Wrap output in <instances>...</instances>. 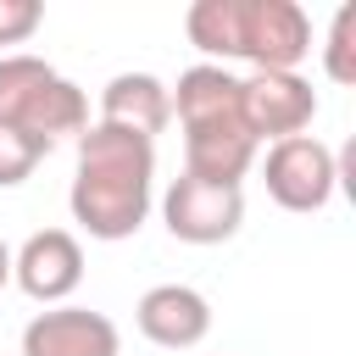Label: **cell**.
<instances>
[{"label": "cell", "instance_id": "1", "mask_svg": "<svg viewBox=\"0 0 356 356\" xmlns=\"http://www.w3.org/2000/svg\"><path fill=\"white\" fill-rule=\"evenodd\" d=\"M156 184V139H139L111 122H89L78 134V172L67 206L89 239H128L150 217Z\"/></svg>", "mask_w": 356, "mask_h": 356}, {"label": "cell", "instance_id": "2", "mask_svg": "<svg viewBox=\"0 0 356 356\" xmlns=\"http://www.w3.org/2000/svg\"><path fill=\"white\" fill-rule=\"evenodd\" d=\"M167 95L184 122V172L206 184H239L261 150V139L245 128L239 111V78L217 61H200L178 72V89Z\"/></svg>", "mask_w": 356, "mask_h": 356}, {"label": "cell", "instance_id": "3", "mask_svg": "<svg viewBox=\"0 0 356 356\" xmlns=\"http://www.w3.org/2000/svg\"><path fill=\"white\" fill-rule=\"evenodd\" d=\"M184 33L195 50L250 61L256 72H295L312 50V22L295 0H195Z\"/></svg>", "mask_w": 356, "mask_h": 356}, {"label": "cell", "instance_id": "4", "mask_svg": "<svg viewBox=\"0 0 356 356\" xmlns=\"http://www.w3.org/2000/svg\"><path fill=\"white\" fill-rule=\"evenodd\" d=\"M0 122L56 145L89 128V95L39 56H0Z\"/></svg>", "mask_w": 356, "mask_h": 356}, {"label": "cell", "instance_id": "5", "mask_svg": "<svg viewBox=\"0 0 356 356\" xmlns=\"http://www.w3.org/2000/svg\"><path fill=\"white\" fill-rule=\"evenodd\" d=\"M161 222L184 245H222L245 222V189L239 184H206V178H172L161 195Z\"/></svg>", "mask_w": 356, "mask_h": 356}, {"label": "cell", "instance_id": "6", "mask_svg": "<svg viewBox=\"0 0 356 356\" xmlns=\"http://www.w3.org/2000/svg\"><path fill=\"white\" fill-rule=\"evenodd\" d=\"M261 178H267V195H273L284 211H323V206L334 200L339 161H334V150H328L323 139L295 134V139L267 145Z\"/></svg>", "mask_w": 356, "mask_h": 356}, {"label": "cell", "instance_id": "7", "mask_svg": "<svg viewBox=\"0 0 356 356\" xmlns=\"http://www.w3.org/2000/svg\"><path fill=\"white\" fill-rule=\"evenodd\" d=\"M239 111L256 139H295L317 117V89L300 72H250L239 78Z\"/></svg>", "mask_w": 356, "mask_h": 356}, {"label": "cell", "instance_id": "8", "mask_svg": "<svg viewBox=\"0 0 356 356\" xmlns=\"http://www.w3.org/2000/svg\"><path fill=\"white\" fill-rule=\"evenodd\" d=\"M11 278L28 300L39 306H61L78 284H83V245L67 228H39L22 239V250L11 256Z\"/></svg>", "mask_w": 356, "mask_h": 356}, {"label": "cell", "instance_id": "9", "mask_svg": "<svg viewBox=\"0 0 356 356\" xmlns=\"http://www.w3.org/2000/svg\"><path fill=\"white\" fill-rule=\"evenodd\" d=\"M122 334L106 312L89 306H50L22 328V356H117Z\"/></svg>", "mask_w": 356, "mask_h": 356}, {"label": "cell", "instance_id": "10", "mask_svg": "<svg viewBox=\"0 0 356 356\" xmlns=\"http://www.w3.org/2000/svg\"><path fill=\"white\" fill-rule=\"evenodd\" d=\"M134 323H139V334H145L150 345H161V350H189V345H200V339L211 334V306H206V295L189 289V284H156V289L139 295Z\"/></svg>", "mask_w": 356, "mask_h": 356}, {"label": "cell", "instance_id": "11", "mask_svg": "<svg viewBox=\"0 0 356 356\" xmlns=\"http://www.w3.org/2000/svg\"><path fill=\"white\" fill-rule=\"evenodd\" d=\"M100 122L128 128L139 139H156L172 122V95H167V83L156 72H117L100 89Z\"/></svg>", "mask_w": 356, "mask_h": 356}, {"label": "cell", "instance_id": "12", "mask_svg": "<svg viewBox=\"0 0 356 356\" xmlns=\"http://www.w3.org/2000/svg\"><path fill=\"white\" fill-rule=\"evenodd\" d=\"M44 156H50V145H44V139H33V134H22V128L0 122V189L22 184Z\"/></svg>", "mask_w": 356, "mask_h": 356}, {"label": "cell", "instance_id": "13", "mask_svg": "<svg viewBox=\"0 0 356 356\" xmlns=\"http://www.w3.org/2000/svg\"><path fill=\"white\" fill-rule=\"evenodd\" d=\"M323 67H328L334 83H356V6H339L334 11L328 44H323Z\"/></svg>", "mask_w": 356, "mask_h": 356}, {"label": "cell", "instance_id": "14", "mask_svg": "<svg viewBox=\"0 0 356 356\" xmlns=\"http://www.w3.org/2000/svg\"><path fill=\"white\" fill-rule=\"evenodd\" d=\"M39 22H44L39 0H0V44H22Z\"/></svg>", "mask_w": 356, "mask_h": 356}, {"label": "cell", "instance_id": "15", "mask_svg": "<svg viewBox=\"0 0 356 356\" xmlns=\"http://www.w3.org/2000/svg\"><path fill=\"white\" fill-rule=\"evenodd\" d=\"M11 284V250H6V239H0V289Z\"/></svg>", "mask_w": 356, "mask_h": 356}]
</instances>
